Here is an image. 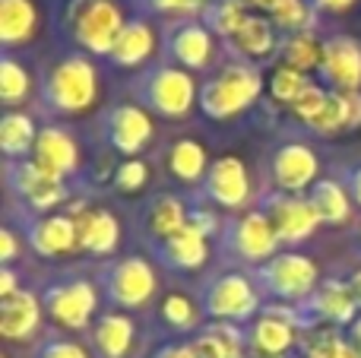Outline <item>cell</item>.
Wrapping results in <instances>:
<instances>
[{
  "mask_svg": "<svg viewBox=\"0 0 361 358\" xmlns=\"http://www.w3.org/2000/svg\"><path fill=\"white\" fill-rule=\"evenodd\" d=\"M102 101V67L82 51H61L38 70V114L44 121H67L95 111Z\"/></svg>",
  "mask_w": 361,
  "mask_h": 358,
  "instance_id": "cell-1",
  "label": "cell"
},
{
  "mask_svg": "<svg viewBox=\"0 0 361 358\" xmlns=\"http://www.w3.org/2000/svg\"><path fill=\"white\" fill-rule=\"evenodd\" d=\"M44 317L54 330L63 333H89L99 314L108 308L99 276L82 270H61L38 285Z\"/></svg>",
  "mask_w": 361,
  "mask_h": 358,
  "instance_id": "cell-2",
  "label": "cell"
},
{
  "mask_svg": "<svg viewBox=\"0 0 361 358\" xmlns=\"http://www.w3.org/2000/svg\"><path fill=\"white\" fill-rule=\"evenodd\" d=\"M127 10L121 0H63L57 29L67 48L105 61L111 54L118 35L127 25Z\"/></svg>",
  "mask_w": 361,
  "mask_h": 358,
  "instance_id": "cell-3",
  "label": "cell"
},
{
  "mask_svg": "<svg viewBox=\"0 0 361 358\" xmlns=\"http://www.w3.org/2000/svg\"><path fill=\"white\" fill-rule=\"evenodd\" d=\"M263 89V67L228 54L200 82V114L206 121H235L260 101Z\"/></svg>",
  "mask_w": 361,
  "mask_h": 358,
  "instance_id": "cell-4",
  "label": "cell"
},
{
  "mask_svg": "<svg viewBox=\"0 0 361 358\" xmlns=\"http://www.w3.org/2000/svg\"><path fill=\"white\" fill-rule=\"evenodd\" d=\"M197 298L206 321L238 323V327L254 323L267 308V298H263L254 273L241 270V266H219V270L206 273L203 283L197 285Z\"/></svg>",
  "mask_w": 361,
  "mask_h": 358,
  "instance_id": "cell-5",
  "label": "cell"
},
{
  "mask_svg": "<svg viewBox=\"0 0 361 358\" xmlns=\"http://www.w3.org/2000/svg\"><path fill=\"white\" fill-rule=\"evenodd\" d=\"M130 92L140 105L149 108L162 121H184L193 114V108H200L197 76L169 61H159L133 76Z\"/></svg>",
  "mask_w": 361,
  "mask_h": 358,
  "instance_id": "cell-6",
  "label": "cell"
},
{
  "mask_svg": "<svg viewBox=\"0 0 361 358\" xmlns=\"http://www.w3.org/2000/svg\"><path fill=\"white\" fill-rule=\"evenodd\" d=\"M162 266L156 260L143 257V254H121V257L102 264L95 273L105 292L108 308L121 311H146L149 304H159V292H162Z\"/></svg>",
  "mask_w": 361,
  "mask_h": 358,
  "instance_id": "cell-7",
  "label": "cell"
},
{
  "mask_svg": "<svg viewBox=\"0 0 361 358\" xmlns=\"http://www.w3.org/2000/svg\"><path fill=\"white\" fill-rule=\"evenodd\" d=\"M4 178H6V190H10L13 203H19V209H23V219L57 213L73 197H80L73 181L42 168L35 159L4 162Z\"/></svg>",
  "mask_w": 361,
  "mask_h": 358,
  "instance_id": "cell-8",
  "label": "cell"
},
{
  "mask_svg": "<svg viewBox=\"0 0 361 358\" xmlns=\"http://www.w3.org/2000/svg\"><path fill=\"white\" fill-rule=\"evenodd\" d=\"M216 245L222 251L225 266L231 264L241 266V270H257V266H263L282 251L279 235H276L273 222L260 206H250L238 216H228Z\"/></svg>",
  "mask_w": 361,
  "mask_h": 358,
  "instance_id": "cell-9",
  "label": "cell"
},
{
  "mask_svg": "<svg viewBox=\"0 0 361 358\" xmlns=\"http://www.w3.org/2000/svg\"><path fill=\"white\" fill-rule=\"evenodd\" d=\"M250 273H254L263 298L273 304H305L324 283L314 257L298 247H282L273 260H267Z\"/></svg>",
  "mask_w": 361,
  "mask_h": 358,
  "instance_id": "cell-10",
  "label": "cell"
},
{
  "mask_svg": "<svg viewBox=\"0 0 361 358\" xmlns=\"http://www.w3.org/2000/svg\"><path fill=\"white\" fill-rule=\"evenodd\" d=\"M222 44L225 42L200 16L162 23V61L178 63L193 76H209L228 57Z\"/></svg>",
  "mask_w": 361,
  "mask_h": 358,
  "instance_id": "cell-11",
  "label": "cell"
},
{
  "mask_svg": "<svg viewBox=\"0 0 361 358\" xmlns=\"http://www.w3.org/2000/svg\"><path fill=\"white\" fill-rule=\"evenodd\" d=\"M263 187H257L250 168L241 156H219L206 171V181L200 184V190H193L190 200L216 206L228 216H238L244 209L257 206V197Z\"/></svg>",
  "mask_w": 361,
  "mask_h": 358,
  "instance_id": "cell-12",
  "label": "cell"
},
{
  "mask_svg": "<svg viewBox=\"0 0 361 358\" xmlns=\"http://www.w3.org/2000/svg\"><path fill=\"white\" fill-rule=\"evenodd\" d=\"M102 143L121 159L146 156L156 143V114L133 101H114L102 111Z\"/></svg>",
  "mask_w": 361,
  "mask_h": 358,
  "instance_id": "cell-13",
  "label": "cell"
},
{
  "mask_svg": "<svg viewBox=\"0 0 361 358\" xmlns=\"http://www.w3.org/2000/svg\"><path fill=\"white\" fill-rule=\"evenodd\" d=\"M67 209L76 216V232H80V254L92 260H114L121 257V245H124V226H121L118 213L111 206L92 203L86 194L73 197Z\"/></svg>",
  "mask_w": 361,
  "mask_h": 358,
  "instance_id": "cell-14",
  "label": "cell"
},
{
  "mask_svg": "<svg viewBox=\"0 0 361 358\" xmlns=\"http://www.w3.org/2000/svg\"><path fill=\"white\" fill-rule=\"evenodd\" d=\"M324 178L317 149L305 140H282L267 156V187L282 194H307Z\"/></svg>",
  "mask_w": 361,
  "mask_h": 358,
  "instance_id": "cell-15",
  "label": "cell"
},
{
  "mask_svg": "<svg viewBox=\"0 0 361 358\" xmlns=\"http://www.w3.org/2000/svg\"><path fill=\"white\" fill-rule=\"evenodd\" d=\"M257 206L269 216L282 247L305 245V241H311L324 228V222H320L317 209L311 206L307 194H282V190L263 187L260 197H257Z\"/></svg>",
  "mask_w": 361,
  "mask_h": 358,
  "instance_id": "cell-16",
  "label": "cell"
},
{
  "mask_svg": "<svg viewBox=\"0 0 361 358\" xmlns=\"http://www.w3.org/2000/svg\"><path fill=\"white\" fill-rule=\"evenodd\" d=\"M159 61H162V29H159L156 19L137 13V16L127 19L111 54L102 63H108L111 70H124V73H143Z\"/></svg>",
  "mask_w": 361,
  "mask_h": 358,
  "instance_id": "cell-17",
  "label": "cell"
},
{
  "mask_svg": "<svg viewBox=\"0 0 361 358\" xmlns=\"http://www.w3.org/2000/svg\"><path fill=\"white\" fill-rule=\"evenodd\" d=\"M25 245L35 257L44 260H61L80 254V232H76V216L67 206L48 216H32L23 219Z\"/></svg>",
  "mask_w": 361,
  "mask_h": 358,
  "instance_id": "cell-18",
  "label": "cell"
},
{
  "mask_svg": "<svg viewBox=\"0 0 361 358\" xmlns=\"http://www.w3.org/2000/svg\"><path fill=\"white\" fill-rule=\"evenodd\" d=\"M32 159H35L42 168L54 171V175L67 178V181H73V184L82 181V143L70 124L44 121Z\"/></svg>",
  "mask_w": 361,
  "mask_h": 358,
  "instance_id": "cell-19",
  "label": "cell"
},
{
  "mask_svg": "<svg viewBox=\"0 0 361 358\" xmlns=\"http://www.w3.org/2000/svg\"><path fill=\"white\" fill-rule=\"evenodd\" d=\"M44 308L38 289H19L16 295L0 298V336L6 342H23V346H35L48 330L44 327Z\"/></svg>",
  "mask_w": 361,
  "mask_h": 358,
  "instance_id": "cell-20",
  "label": "cell"
},
{
  "mask_svg": "<svg viewBox=\"0 0 361 358\" xmlns=\"http://www.w3.org/2000/svg\"><path fill=\"white\" fill-rule=\"evenodd\" d=\"M320 82L336 92H361V42L355 35L324 38V61H320Z\"/></svg>",
  "mask_w": 361,
  "mask_h": 358,
  "instance_id": "cell-21",
  "label": "cell"
},
{
  "mask_svg": "<svg viewBox=\"0 0 361 358\" xmlns=\"http://www.w3.org/2000/svg\"><path fill=\"white\" fill-rule=\"evenodd\" d=\"M190 194H175V190L152 194L140 213V235L149 241V247L162 245L190 222Z\"/></svg>",
  "mask_w": 361,
  "mask_h": 358,
  "instance_id": "cell-22",
  "label": "cell"
},
{
  "mask_svg": "<svg viewBox=\"0 0 361 358\" xmlns=\"http://www.w3.org/2000/svg\"><path fill=\"white\" fill-rule=\"evenodd\" d=\"M149 251H152V260H156L162 270L190 276V273L206 270V264H209V257H212V238H206L200 228H193L190 222H187L178 235H171L169 241L149 247Z\"/></svg>",
  "mask_w": 361,
  "mask_h": 358,
  "instance_id": "cell-23",
  "label": "cell"
},
{
  "mask_svg": "<svg viewBox=\"0 0 361 358\" xmlns=\"http://www.w3.org/2000/svg\"><path fill=\"white\" fill-rule=\"evenodd\" d=\"M361 314L355 298H352V289H349V279H339V276H330L320 283V289L311 295V302H305V321H307V330L311 327H349L352 321Z\"/></svg>",
  "mask_w": 361,
  "mask_h": 358,
  "instance_id": "cell-24",
  "label": "cell"
},
{
  "mask_svg": "<svg viewBox=\"0 0 361 358\" xmlns=\"http://www.w3.org/2000/svg\"><path fill=\"white\" fill-rule=\"evenodd\" d=\"M137 317L130 311L121 308H105L92 330L86 333L89 346H92L95 358H130L137 349Z\"/></svg>",
  "mask_w": 361,
  "mask_h": 358,
  "instance_id": "cell-25",
  "label": "cell"
},
{
  "mask_svg": "<svg viewBox=\"0 0 361 358\" xmlns=\"http://www.w3.org/2000/svg\"><path fill=\"white\" fill-rule=\"evenodd\" d=\"M231 57H241V61H250L257 67L269 61V57H279L282 48V32L276 29V23L263 13H247V19L241 23V29L225 42Z\"/></svg>",
  "mask_w": 361,
  "mask_h": 358,
  "instance_id": "cell-26",
  "label": "cell"
},
{
  "mask_svg": "<svg viewBox=\"0 0 361 358\" xmlns=\"http://www.w3.org/2000/svg\"><path fill=\"white\" fill-rule=\"evenodd\" d=\"M165 159V171L169 178H175L187 194L200 190V184L206 181V171H209V149L200 143L197 137H175L162 152Z\"/></svg>",
  "mask_w": 361,
  "mask_h": 358,
  "instance_id": "cell-27",
  "label": "cell"
},
{
  "mask_svg": "<svg viewBox=\"0 0 361 358\" xmlns=\"http://www.w3.org/2000/svg\"><path fill=\"white\" fill-rule=\"evenodd\" d=\"M307 200L317 209L320 222L326 228H349L355 222V200H352L349 187H345L343 175L339 171H326L311 190H307Z\"/></svg>",
  "mask_w": 361,
  "mask_h": 358,
  "instance_id": "cell-28",
  "label": "cell"
},
{
  "mask_svg": "<svg viewBox=\"0 0 361 358\" xmlns=\"http://www.w3.org/2000/svg\"><path fill=\"white\" fill-rule=\"evenodd\" d=\"M42 32V6L35 0H0V48L16 54Z\"/></svg>",
  "mask_w": 361,
  "mask_h": 358,
  "instance_id": "cell-29",
  "label": "cell"
},
{
  "mask_svg": "<svg viewBox=\"0 0 361 358\" xmlns=\"http://www.w3.org/2000/svg\"><path fill=\"white\" fill-rule=\"evenodd\" d=\"M156 321L159 327L169 333V340H190L197 330H203L206 314L200 308L197 295H187V292H165L156 304Z\"/></svg>",
  "mask_w": 361,
  "mask_h": 358,
  "instance_id": "cell-30",
  "label": "cell"
},
{
  "mask_svg": "<svg viewBox=\"0 0 361 358\" xmlns=\"http://www.w3.org/2000/svg\"><path fill=\"white\" fill-rule=\"evenodd\" d=\"M190 346L200 358H250L247 327H238V323L206 321L203 330L190 336Z\"/></svg>",
  "mask_w": 361,
  "mask_h": 358,
  "instance_id": "cell-31",
  "label": "cell"
},
{
  "mask_svg": "<svg viewBox=\"0 0 361 358\" xmlns=\"http://www.w3.org/2000/svg\"><path fill=\"white\" fill-rule=\"evenodd\" d=\"M38 133H42V127H38L32 111H25V108L4 111V118H0V149H4V162L32 159Z\"/></svg>",
  "mask_w": 361,
  "mask_h": 358,
  "instance_id": "cell-32",
  "label": "cell"
},
{
  "mask_svg": "<svg viewBox=\"0 0 361 358\" xmlns=\"http://www.w3.org/2000/svg\"><path fill=\"white\" fill-rule=\"evenodd\" d=\"M29 99H38V73L19 54H0V101L6 111L23 108Z\"/></svg>",
  "mask_w": 361,
  "mask_h": 358,
  "instance_id": "cell-33",
  "label": "cell"
},
{
  "mask_svg": "<svg viewBox=\"0 0 361 358\" xmlns=\"http://www.w3.org/2000/svg\"><path fill=\"white\" fill-rule=\"evenodd\" d=\"M320 61H324V38H317V29H314V32H292V35H282L279 63L298 70V73L317 76L320 73Z\"/></svg>",
  "mask_w": 361,
  "mask_h": 358,
  "instance_id": "cell-34",
  "label": "cell"
},
{
  "mask_svg": "<svg viewBox=\"0 0 361 358\" xmlns=\"http://www.w3.org/2000/svg\"><path fill=\"white\" fill-rule=\"evenodd\" d=\"M298 352L301 358H361L358 349L352 346L349 333L343 327H326V323L301 333Z\"/></svg>",
  "mask_w": 361,
  "mask_h": 358,
  "instance_id": "cell-35",
  "label": "cell"
},
{
  "mask_svg": "<svg viewBox=\"0 0 361 358\" xmlns=\"http://www.w3.org/2000/svg\"><path fill=\"white\" fill-rule=\"evenodd\" d=\"M263 13L273 19L276 29H279L282 35H292V32H314L320 23L317 10H314L307 0H267Z\"/></svg>",
  "mask_w": 361,
  "mask_h": 358,
  "instance_id": "cell-36",
  "label": "cell"
},
{
  "mask_svg": "<svg viewBox=\"0 0 361 358\" xmlns=\"http://www.w3.org/2000/svg\"><path fill=\"white\" fill-rule=\"evenodd\" d=\"M149 178H152V165L146 156H137V159H121L111 171V190L121 197H137L149 187Z\"/></svg>",
  "mask_w": 361,
  "mask_h": 358,
  "instance_id": "cell-37",
  "label": "cell"
},
{
  "mask_svg": "<svg viewBox=\"0 0 361 358\" xmlns=\"http://www.w3.org/2000/svg\"><path fill=\"white\" fill-rule=\"evenodd\" d=\"M247 13L250 10L241 4V0H209L200 19H203L222 42H228V38L241 29V23L247 19Z\"/></svg>",
  "mask_w": 361,
  "mask_h": 358,
  "instance_id": "cell-38",
  "label": "cell"
},
{
  "mask_svg": "<svg viewBox=\"0 0 361 358\" xmlns=\"http://www.w3.org/2000/svg\"><path fill=\"white\" fill-rule=\"evenodd\" d=\"M32 358H95V352L89 346V340H76V333L48 330L32 346Z\"/></svg>",
  "mask_w": 361,
  "mask_h": 358,
  "instance_id": "cell-39",
  "label": "cell"
},
{
  "mask_svg": "<svg viewBox=\"0 0 361 358\" xmlns=\"http://www.w3.org/2000/svg\"><path fill=\"white\" fill-rule=\"evenodd\" d=\"M311 82H314V76L298 73V70L286 67V63H276V67H273V73H269L267 89H269V95H273V101H276V105H286V108H292L295 101L301 99V92H305V89L311 86Z\"/></svg>",
  "mask_w": 361,
  "mask_h": 358,
  "instance_id": "cell-40",
  "label": "cell"
},
{
  "mask_svg": "<svg viewBox=\"0 0 361 358\" xmlns=\"http://www.w3.org/2000/svg\"><path fill=\"white\" fill-rule=\"evenodd\" d=\"M133 6H137L140 16L175 23V19H193V16H203L206 0H133Z\"/></svg>",
  "mask_w": 361,
  "mask_h": 358,
  "instance_id": "cell-41",
  "label": "cell"
},
{
  "mask_svg": "<svg viewBox=\"0 0 361 358\" xmlns=\"http://www.w3.org/2000/svg\"><path fill=\"white\" fill-rule=\"evenodd\" d=\"M25 235H23V228H16V226H10L6 222L4 228H0V266H16L19 264V257L25 254Z\"/></svg>",
  "mask_w": 361,
  "mask_h": 358,
  "instance_id": "cell-42",
  "label": "cell"
},
{
  "mask_svg": "<svg viewBox=\"0 0 361 358\" xmlns=\"http://www.w3.org/2000/svg\"><path fill=\"white\" fill-rule=\"evenodd\" d=\"M146 358H200L193 352L190 340H162Z\"/></svg>",
  "mask_w": 361,
  "mask_h": 358,
  "instance_id": "cell-43",
  "label": "cell"
},
{
  "mask_svg": "<svg viewBox=\"0 0 361 358\" xmlns=\"http://www.w3.org/2000/svg\"><path fill=\"white\" fill-rule=\"evenodd\" d=\"M19 289H25L19 283V266H0V298L16 295Z\"/></svg>",
  "mask_w": 361,
  "mask_h": 358,
  "instance_id": "cell-44",
  "label": "cell"
},
{
  "mask_svg": "<svg viewBox=\"0 0 361 358\" xmlns=\"http://www.w3.org/2000/svg\"><path fill=\"white\" fill-rule=\"evenodd\" d=\"M339 175H343L345 187H349L352 200H355V206L361 209V165H352V168H339Z\"/></svg>",
  "mask_w": 361,
  "mask_h": 358,
  "instance_id": "cell-45",
  "label": "cell"
},
{
  "mask_svg": "<svg viewBox=\"0 0 361 358\" xmlns=\"http://www.w3.org/2000/svg\"><path fill=\"white\" fill-rule=\"evenodd\" d=\"M307 4L317 10V16H324V13H345V10H352L358 0H307Z\"/></svg>",
  "mask_w": 361,
  "mask_h": 358,
  "instance_id": "cell-46",
  "label": "cell"
},
{
  "mask_svg": "<svg viewBox=\"0 0 361 358\" xmlns=\"http://www.w3.org/2000/svg\"><path fill=\"white\" fill-rule=\"evenodd\" d=\"M349 289H352V298H355V304H358V311H361V270H352L349 276Z\"/></svg>",
  "mask_w": 361,
  "mask_h": 358,
  "instance_id": "cell-47",
  "label": "cell"
},
{
  "mask_svg": "<svg viewBox=\"0 0 361 358\" xmlns=\"http://www.w3.org/2000/svg\"><path fill=\"white\" fill-rule=\"evenodd\" d=\"M345 333H349V340H352V346L358 349V355H361V314L355 317V321L345 327Z\"/></svg>",
  "mask_w": 361,
  "mask_h": 358,
  "instance_id": "cell-48",
  "label": "cell"
},
{
  "mask_svg": "<svg viewBox=\"0 0 361 358\" xmlns=\"http://www.w3.org/2000/svg\"><path fill=\"white\" fill-rule=\"evenodd\" d=\"M279 358H301V352H288V355H279Z\"/></svg>",
  "mask_w": 361,
  "mask_h": 358,
  "instance_id": "cell-49",
  "label": "cell"
},
{
  "mask_svg": "<svg viewBox=\"0 0 361 358\" xmlns=\"http://www.w3.org/2000/svg\"><path fill=\"white\" fill-rule=\"evenodd\" d=\"M358 247H361V226H358Z\"/></svg>",
  "mask_w": 361,
  "mask_h": 358,
  "instance_id": "cell-50",
  "label": "cell"
}]
</instances>
